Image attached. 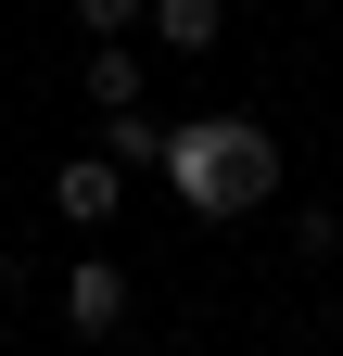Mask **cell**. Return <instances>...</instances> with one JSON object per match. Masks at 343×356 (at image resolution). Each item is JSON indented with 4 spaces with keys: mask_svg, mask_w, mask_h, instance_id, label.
<instances>
[{
    "mask_svg": "<svg viewBox=\"0 0 343 356\" xmlns=\"http://www.w3.org/2000/svg\"><path fill=\"white\" fill-rule=\"evenodd\" d=\"M165 178H178L203 216H242V204L280 191V140H267L254 115H203V127H178V140H165Z\"/></svg>",
    "mask_w": 343,
    "mask_h": 356,
    "instance_id": "cell-1",
    "label": "cell"
},
{
    "mask_svg": "<svg viewBox=\"0 0 343 356\" xmlns=\"http://www.w3.org/2000/svg\"><path fill=\"white\" fill-rule=\"evenodd\" d=\"M115 178H127V165H115V153H76V165H64V178H51V204H64V216H76V229H102V216H115Z\"/></svg>",
    "mask_w": 343,
    "mask_h": 356,
    "instance_id": "cell-2",
    "label": "cell"
},
{
    "mask_svg": "<svg viewBox=\"0 0 343 356\" xmlns=\"http://www.w3.org/2000/svg\"><path fill=\"white\" fill-rule=\"evenodd\" d=\"M115 318H127V280H115V267L90 254V267H76V280H64V331H90V343H102Z\"/></svg>",
    "mask_w": 343,
    "mask_h": 356,
    "instance_id": "cell-3",
    "label": "cell"
},
{
    "mask_svg": "<svg viewBox=\"0 0 343 356\" xmlns=\"http://www.w3.org/2000/svg\"><path fill=\"white\" fill-rule=\"evenodd\" d=\"M153 38H165V51H217V38H229V0H153Z\"/></svg>",
    "mask_w": 343,
    "mask_h": 356,
    "instance_id": "cell-4",
    "label": "cell"
},
{
    "mask_svg": "<svg viewBox=\"0 0 343 356\" xmlns=\"http://www.w3.org/2000/svg\"><path fill=\"white\" fill-rule=\"evenodd\" d=\"M165 140H178V127H153L140 102H127V115H102V153H115V165H153V178H165Z\"/></svg>",
    "mask_w": 343,
    "mask_h": 356,
    "instance_id": "cell-5",
    "label": "cell"
},
{
    "mask_svg": "<svg viewBox=\"0 0 343 356\" xmlns=\"http://www.w3.org/2000/svg\"><path fill=\"white\" fill-rule=\"evenodd\" d=\"M90 102H102V115L140 102V51H127V38H90Z\"/></svg>",
    "mask_w": 343,
    "mask_h": 356,
    "instance_id": "cell-6",
    "label": "cell"
},
{
    "mask_svg": "<svg viewBox=\"0 0 343 356\" xmlns=\"http://www.w3.org/2000/svg\"><path fill=\"white\" fill-rule=\"evenodd\" d=\"M76 38H127V26H153V0H64Z\"/></svg>",
    "mask_w": 343,
    "mask_h": 356,
    "instance_id": "cell-7",
    "label": "cell"
}]
</instances>
